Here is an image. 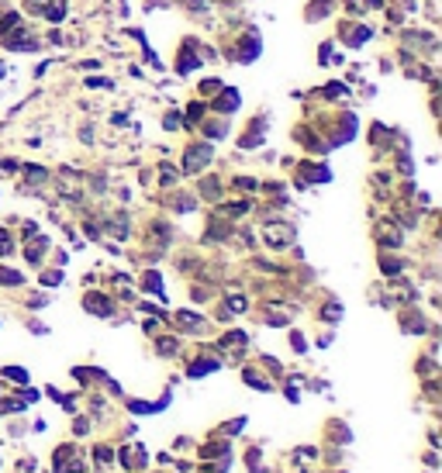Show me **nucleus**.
Wrapping results in <instances>:
<instances>
[{
	"mask_svg": "<svg viewBox=\"0 0 442 473\" xmlns=\"http://www.w3.org/2000/svg\"><path fill=\"white\" fill-rule=\"evenodd\" d=\"M0 284H21V273H11V269H0Z\"/></svg>",
	"mask_w": 442,
	"mask_h": 473,
	"instance_id": "obj_5",
	"label": "nucleus"
},
{
	"mask_svg": "<svg viewBox=\"0 0 442 473\" xmlns=\"http://www.w3.org/2000/svg\"><path fill=\"white\" fill-rule=\"evenodd\" d=\"M14 24H18L14 14H4V18H0V31H7V28H14Z\"/></svg>",
	"mask_w": 442,
	"mask_h": 473,
	"instance_id": "obj_6",
	"label": "nucleus"
},
{
	"mask_svg": "<svg viewBox=\"0 0 442 473\" xmlns=\"http://www.w3.org/2000/svg\"><path fill=\"white\" fill-rule=\"evenodd\" d=\"M4 377H7V380H14V383H28V370H21V366H7V370H4Z\"/></svg>",
	"mask_w": 442,
	"mask_h": 473,
	"instance_id": "obj_3",
	"label": "nucleus"
},
{
	"mask_svg": "<svg viewBox=\"0 0 442 473\" xmlns=\"http://www.w3.org/2000/svg\"><path fill=\"white\" fill-rule=\"evenodd\" d=\"M83 307H87V311H94V314H111V304H107V301H100V294H90V297L83 301Z\"/></svg>",
	"mask_w": 442,
	"mask_h": 473,
	"instance_id": "obj_1",
	"label": "nucleus"
},
{
	"mask_svg": "<svg viewBox=\"0 0 442 473\" xmlns=\"http://www.w3.org/2000/svg\"><path fill=\"white\" fill-rule=\"evenodd\" d=\"M211 370H218V363H214V359H204V363L190 366V377H204V373H211Z\"/></svg>",
	"mask_w": 442,
	"mask_h": 473,
	"instance_id": "obj_4",
	"label": "nucleus"
},
{
	"mask_svg": "<svg viewBox=\"0 0 442 473\" xmlns=\"http://www.w3.org/2000/svg\"><path fill=\"white\" fill-rule=\"evenodd\" d=\"M208 163V149H190V155H187V170H200Z\"/></svg>",
	"mask_w": 442,
	"mask_h": 473,
	"instance_id": "obj_2",
	"label": "nucleus"
},
{
	"mask_svg": "<svg viewBox=\"0 0 442 473\" xmlns=\"http://www.w3.org/2000/svg\"><path fill=\"white\" fill-rule=\"evenodd\" d=\"M59 280H62V273H59V269H56V273H45V284H59Z\"/></svg>",
	"mask_w": 442,
	"mask_h": 473,
	"instance_id": "obj_7",
	"label": "nucleus"
},
{
	"mask_svg": "<svg viewBox=\"0 0 442 473\" xmlns=\"http://www.w3.org/2000/svg\"><path fill=\"white\" fill-rule=\"evenodd\" d=\"M0 252H11V242H7V235L0 231Z\"/></svg>",
	"mask_w": 442,
	"mask_h": 473,
	"instance_id": "obj_8",
	"label": "nucleus"
}]
</instances>
